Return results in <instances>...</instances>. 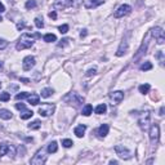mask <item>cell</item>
<instances>
[{"instance_id": "cell-1", "label": "cell", "mask_w": 165, "mask_h": 165, "mask_svg": "<svg viewBox=\"0 0 165 165\" xmlns=\"http://www.w3.org/2000/svg\"><path fill=\"white\" fill-rule=\"evenodd\" d=\"M39 37H41V35H40L39 32H36V34H22L21 37H19V40H18V43H17V45H16V49L17 50H23V49L32 47L35 40L39 39Z\"/></svg>"}, {"instance_id": "cell-2", "label": "cell", "mask_w": 165, "mask_h": 165, "mask_svg": "<svg viewBox=\"0 0 165 165\" xmlns=\"http://www.w3.org/2000/svg\"><path fill=\"white\" fill-rule=\"evenodd\" d=\"M63 101L67 103H71V105L80 106L84 103V97H81V95L77 94V93H68L67 95L63 97Z\"/></svg>"}, {"instance_id": "cell-3", "label": "cell", "mask_w": 165, "mask_h": 165, "mask_svg": "<svg viewBox=\"0 0 165 165\" xmlns=\"http://www.w3.org/2000/svg\"><path fill=\"white\" fill-rule=\"evenodd\" d=\"M150 120H151V112L150 111L141 112L139 119H138V125H139V128L143 130H147L150 126Z\"/></svg>"}, {"instance_id": "cell-4", "label": "cell", "mask_w": 165, "mask_h": 165, "mask_svg": "<svg viewBox=\"0 0 165 165\" xmlns=\"http://www.w3.org/2000/svg\"><path fill=\"white\" fill-rule=\"evenodd\" d=\"M45 161H47V152H45L44 148H40L35 153V156L30 160V163L32 165H43Z\"/></svg>"}, {"instance_id": "cell-5", "label": "cell", "mask_w": 165, "mask_h": 165, "mask_svg": "<svg viewBox=\"0 0 165 165\" xmlns=\"http://www.w3.org/2000/svg\"><path fill=\"white\" fill-rule=\"evenodd\" d=\"M150 141H151L152 146H156L159 143V138H160V128L157 124H152L150 128Z\"/></svg>"}, {"instance_id": "cell-6", "label": "cell", "mask_w": 165, "mask_h": 165, "mask_svg": "<svg viewBox=\"0 0 165 165\" xmlns=\"http://www.w3.org/2000/svg\"><path fill=\"white\" fill-rule=\"evenodd\" d=\"M151 34H152V37L156 40V43L157 44H164L165 43V34H164V30L161 27H159V26H156V27H153L151 30Z\"/></svg>"}, {"instance_id": "cell-7", "label": "cell", "mask_w": 165, "mask_h": 165, "mask_svg": "<svg viewBox=\"0 0 165 165\" xmlns=\"http://www.w3.org/2000/svg\"><path fill=\"white\" fill-rule=\"evenodd\" d=\"M115 152H116V155L120 159H123V160H129V159L133 156L132 152H130L126 147H124L123 144H117V146H115Z\"/></svg>"}, {"instance_id": "cell-8", "label": "cell", "mask_w": 165, "mask_h": 165, "mask_svg": "<svg viewBox=\"0 0 165 165\" xmlns=\"http://www.w3.org/2000/svg\"><path fill=\"white\" fill-rule=\"evenodd\" d=\"M54 108H56V106L53 103H44L39 107V115L43 117H48L54 112Z\"/></svg>"}, {"instance_id": "cell-9", "label": "cell", "mask_w": 165, "mask_h": 165, "mask_svg": "<svg viewBox=\"0 0 165 165\" xmlns=\"http://www.w3.org/2000/svg\"><path fill=\"white\" fill-rule=\"evenodd\" d=\"M130 13H132V7L128 4H123L116 9V12L114 13V17L115 18H123V17L128 16Z\"/></svg>"}, {"instance_id": "cell-10", "label": "cell", "mask_w": 165, "mask_h": 165, "mask_svg": "<svg viewBox=\"0 0 165 165\" xmlns=\"http://www.w3.org/2000/svg\"><path fill=\"white\" fill-rule=\"evenodd\" d=\"M4 155L14 156L16 155V147L9 143H1L0 144V156H4Z\"/></svg>"}, {"instance_id": "cell-11", "label": "cell", "mask_w": 165, "mask_h": 165, "mask_svg": "<svg viewBox=\"0 0 165 165\" xmlns=\"http://www.w3.org/2000/svg\"><path fill=\"white\" fill-rule=\"evenodd\" d=\"M35 63H36L35 57L27 56V57H25V58H23V62H22V68H23L25 71H30L31 68L35 66Z\"/></svg>"}, {"instance_id": "cell-12", "label": "cell", "mask_w": 165, "mask_h": 165, "mask_svg": "<svg viewBox=\"0 0 165 165\" xmlns=\"http://www.w3.org/2000/svg\"><path fill=\"white\" fill-rule=\"evenodd\" d=\"M72 4H74V0H57V1L54 3V8H56V9H59V10H63V9H66V8L71 7Z\"/></svg>"}, {"instance_id": "cell-13", "label": "cell", "mask_w": 165, "mask_h": 165, "mask_svg": "<svg viewBox=\"0 0 165 165\" xmlns=\"http://www.w3.org/2000/svg\"><path fill=\"white\" fill-rule=\"evenodd\" d=\"M110 98H111L112 101H114L115 103H120L121 101L124 99V93L121 90H116V92H112L111 94H110Z\"/></svg>"}, {"instance_id": "cell-14", "label": "cell", "mask_w": 165, "mask_h": 165, "mask_svg": "<svg viewBox=\"0 0 165 165\" xmlns=\"http://www.w3.org/2000/svg\"><path fill=\"white\" fill-rule=\"evenodd\" d=\"M126 50H128V41H126V39H124L123 41H121V44H120V47H119V49H117L116 56L117 57L124 56V54L126 53Z\"/></svg>"}, {"instance_id": "cell-15", "label": "cell", "mask_w": 165, "mask_h": 165, "mask_svg": "<svg viewBox=\"0 0 165 165\" xmlns=\"http://www.w3.org/2000/svg\"><path fill=\"white\" fill-rule=\"evenodd\" d=\"M108 130H110V126L107 125V124H102V125L98 128L97 130V134L99 138H105L107 134H108Z\"/></svg>"}, {"instance_id": "cell-16", "label": "cell", "mask_w": 165, "mask_h": 165, "mask_svg": "<svg viewBox=\"0 0 165 165\" xmlns=\"http://www.w3.org/2000/svg\"><path fill=\"white\" fill-rule=\"evenodd\" d=\"M147 44H148V43H147V40H144V43L143 44H142V47L138 49V52H137V54H135L134 56V58H133V61H138L142 57V54L144 53V52H146V48H147Z\"/></svg>"}, {"instance_id": "cell-17", "label": "cell", "mask_w": 165, "mask_h": 165, "mask_svg": "<svg viewBox=\"0 0 165 165\" xmlns=\"http://www.w3.org/2000/svg\"><path fill=\"white\" fill-rule=\"evenodd\" d=\"M85 130H86V125H77L76 128L74 129V133L76 134V137H79V138H81L83 135H84V133H85Z\"/></svg>"}, {"instance_id": "cell-18", "label": "cell", "mask_w": 165, "mask_h": 165, "mask_svg": "<svg viewBox=\"0 0 165 165\" xmlns=\"http://www.w3.org/2000/svg\"><path fill=\"white\" fill-rule=\"evenodd\" d=\"M101 4H103L102 0H89V1L85 3V8L86 9H90V8H95Z\"/></svg>"}, {"instance_id": "cell-19", "label": "cell", "mask_w": 165, "mask_h": 165, "mask_svg": "<svg viewBox=\"0 0 165 165\" xmlns=\"http://www.w3.org/2000/svg\"><path fill=\"white\" fill-rule=\"evenodd\" d=\"M27 99H28V103L30 105H32V106H37L39 105V101H40V97L37 94H31L27 97Z\"/></svg>"}, {"instance_id": "cell-20", "label": "cell", "mask_w": 165, "mask_h": 165, "mask_svg": "<svg viewBox=\"0 0 165 165\" xmlns=\"http://www.w3.org/2000/svg\"><path fill=\"white\" fill-rule=\"evenodd\" d=\"M0 117L3 120H9L12 119V112L9 110H5V108H0Z\"/></svg>"}, {"instance_id": "cell-21", "label": "cell", "mask_w": 165, "mask_h": 165, "mask_svg": "<svg viewBox=\"0 0 165 165\" xmlns=\"http://www.w3.org/2000/svg\"><path fill=\"white\" fill-rule=\"evenodd\" d=\"M57 151H58V144H57V142L56 141L50 142V143L48 144V147H47V152H49V153H56Z\"/></svg>"}, {"instance_id": "cell-22", "label": "cell", "mask_w": 165, "mask_h": 165, "mask_svg": "<svg viewBox=\"0 0 165 165\" xmlns=\"http://www.w3.org/2000/svg\"><path fill=\"white\" fill-rule=\"evenodd\" d=\"M95 114H98V115H102V114H105V112L107 111V106L105 105V103H101V105H98L97 107H95Z\"/></svg>"}, {"instance_id": "cell-23", "label": "cell", "mask_w": 165, "mask_h": 165, "mask_svg": "<svg viewBox=\"0 0 165 165\" xmlns=\"http://www.w3.org/2000/svg\"><path fill=\"white\" fill-rule=\"evenodd\" d=\"M53 93H54V90L52 88H44L41 90V97L43 98H48V97H50Z\"/></svg>"}, {"instance_id": "cell-24", "label": "cell", "mask_w": 165, "mask_h": 165, "mask_svg": "<svg viewBox=\"0 0 165 165\" xmlns=\"http://www.w3.org/2000/svg\"><path fill=\"white\" fill-rule=\"evenodd\" d=\"M139 93L142 94H147L150 92V89H151V86H150V84H142V85H139Z\"/></svg>"}, {"instance_id": "cell-25", "label": "cell", "mask_w": 165, "mask_h": 165, "mask_svg": "<svg viewBox=\"0 0 165 165\" xmlns=\"http://www.w3.org/2000/svg\"><path fill=\"white\" fill-rule=\"evenodd\" d=\"M44 41L45 43H53V41H56L57 40V36L54 35V34H47V35H44Z\"/></svg>"}, {"instance_id": "cell-26", "label": "cell", "mask_w": 165, "mask_h": 165, "mask_svg": "<svg viewBox=\"0 0 165 165\" xmlns=\"http://www.w3.org/2000/svg\"><path fill=\"white\" fill-rule=\"evenodd\" d=\"M32 115H34V112H32V111H28V110H23V111H22V114L19 115V116H21L22 120H27V119H30L31 116H32Z\"/></svg>"}, {"instance_id": "cell-27", "label": "cell", "mask_w": 165, "mask_h": 165, "mask_svg": "<svg viewBox=\"0 0 165 165\" xmlns=\"http://www.w3.org/2000/svg\"><path fill=\"white\" fill-rule=\"evenodd\" d=\"M93 112V107H92V105H85L83 108V115L84 116H89V115Z\"/></svg>"}, {"instance_id": "cell-28", "label": "cell", "mask_w": 165, "mask_h": 165, "mask_svg": "<svg viewBox=\"0 0 165 165\" xmlns=\"http://www.w3.org/2000/svg\"><path fill=\"white\" fill-rule=\"evenodd\" d=\"M40 126H41V123H40L39 120H35V121L28 124V128L31 130H37V129H40Z\"/></svg>"}, {"instance_id": "cell-29", "label": "cell", "mask_w": 165, "mask_h": 165, "mask_svg": "<svg viewBox=\"0 0 165 165\" xmlns=\"http://www.w3.org/2000/svg\"><path fill=\"white\" fill-rule=\"evenodd\" d=\"M36 5H37L36 0H27L25 7H26V9H34V8H36Z\"/></svg>"}, {"instance_id": "cell-30", "label": "cell", "mask_w": 165, "mask_h": 165, "mask_svg": "<svg viewBox=\"0 0 165 165\" xmlns=\"http://www.w3.org/2000/svg\"><path fill=\"white\" fill-rule=\"evenodd\" d=\"M139 68H141V71H148V70H151V68H152V63L148 62V61H146V62H144Z\"/></svg>"}, {"instance_id": "cell-31", "label": "cell", "mask_w": 165, "mask_h": 165, "mask_svg": "<svg viewBox=\"0 0 165 165\" xmlns=\"http://www.w3.org/2000/svg\"><path fill=\"white\" fill-rule=\"evenodd\" d=\"M9 99H10V93L4 92V93L0 94V101H1V102H8Z\"/></svg>"}, {"instance_id": "cell-32", "label": "cell", "mask_w": 165, "mask_h": 165, "mask_svg": "<svg viewBox=\"0 0 165 165\" xmlns=\"http://www.w3.org/2000/svg\"><path fill=\"white\" fill-rule=\"evenodd\" d=\"M156 58L159 59V62H160V65L161 66H164V52L163 50H159L157 53H156Z\"/></svg>"}, {"instance_id": "cell-33", "label": "cell", "mask_w": 165, "mask_h": 165, "mask_svg": "<svg viewBox=\"0 0 165 165\" xmlns=\"http://www.w3.org/2000/svg\"><path fill=\"white\" fill-rule=\"evenodd\" d=\"M34 21H35V26H36L37 28H43V27H44V22H43V19H41V18L36 17V18L34 19Z\"/></svg>"}, {"instance_id": "cell-34", "label": "cell", "mask_w": 165, "mask_h": 165, "mask_svg": "<svg viewBox=\"0 0 165 165\" xmlns=\"http://www.w3.org/2000/svg\"><path fill=\"white\" fill-rule=\"evenodd\" d=\"M28 95H30V93H26V92H22V93H18V94L16 95V99H17V101H19V99L22 101V99H25V98H27Z\"/></svg>"}, {"instance_id": "cell-35", "label": "cell", "mask_w": 165, "mask_h": 165, "mask_svg": "<svg viewBox=\"0 0 165 165\" xmlns=\"http://www.w3.org/2000/svg\"><path fill=\"white\" fill-rule=\"evenodd\" d=\"M72 144H74V142H72L71 139H63L62 141V146L66 147V148H70Z\"/></svg>"}, {"instance_id": "cell-36", "label": "cell", "mask_w": 165, "mask_h": 165, "mask_svg": "<svg viewBox=\"0 0 165 165\" xmlns=\"http://www.w3.org/2000/svg\"><path fill=\"white\" fill-rule=\"evenodd\" d=\"M68 43H70V39H62L61 40V43H58V47L59 48H63V47H66V45H68Z\"/></svg>"}, {"instance_id": "cell-37", "label": "cell", "mask_w": 165, "mask_h": 165, "mask_svg": "<svg viewBox=\"0 0 165 165\" xmlns=\"http://www.w3.org/2000/svg\"><path fill=\"white\" fill-rule=\"evenodd\" d=\"M58 30H59L61 34H66V32L68 31V25H62V26H59Z\"/></svg>"}, {"instance_id": "cell-38", "label": "cell", "mask_w": 165, "mask_h": 165, "mask_svg": "<svg viewBox=\"0 0 165 165\" xmlns=\"http://www.w3.org/2000/svg\"><path fill=\"white\" fill-rule=\"evenodd\" d=\"M95 72H97V68H95V67L90 68V70L86 71V76H93V75H95Z\"/></svg>"}, {"instance_id": "cell-39", "label": "cell", "mask_w": 165, "mask_h": 165, "mask_svg": "<svg viewBox=\"0 0 165 165\" xmlns=\"http://www.w3.org/2000/svg\"><path fill=\"white\" fill-rule=\"evenodd\" d=\"M7 45H8V41H7V40L0 39V49H5V48H7Z\"/></svg>"}, {"instance_id": "cell-40", "label": "cell", "mask_w": 165, "mask_h": 165, "mask_svg": "<svg viewBox=\"0 0 165 165\" xmlns=\"http://www.w3.org/2000/svg\"><path fill=\"white\" fill-rule=\"evenodd\" d=\"M25 27H26L25 21H22V22H19V23H17V30H23Z\"/></svg>"}, {"instance_id": "cell-41", "label": "cell", "mask_w": 165, "mask_h": 165, "mask_svg": "<svg viewBox=\"0 0 165 165\" xmlns=\"http://www.w3.org/2000/svg\"><path fill=\"white\" fill-rule=\"evenodd\" d=\"M16 108L19 110V111H23V110H26V106L23 105V103H17V105H16Z\"/></svg>"}, {"instance_id": "cell-42", "label": "cell", "mask_w": 165, "mask_h": 165, "mask_svg": "<svg viewBox=\"0 0 165 165\" xmlns=\"http://www.w3.org/2000/svg\"><path fill=\"white\" fill-rule=\"evenodd\" d=\"M49 17H50L52 19H56V18H57V13L54 12V10H52V12L49 13Z\"/></svg>"}, {"instance_id": "cell-43", "label": "cell", "mask_w": 165, "mask_h": 165, "mask_svg": "<svg viewBox=\"0 0 165 165\" xmlns=\"http://www.w3.org/2000/svg\"><path fill=\"white\" fill-rule=\"evenodd\" d=\"M86 34H88V32H86V30H81V32H80V37H81V39H83V37H85Z\"/></svg>"}, {"instance_id": "cell-44", "label": "cell", "mask_w": 165, "mask_h": 165, "mask_svg": "<svg viewBox=\"0 0 165 165\" xmlns=\"http://www.w3.org/2000/svg\"><path fill=\"white\" fill-rule=\"evenodd\" d=\"M3 12H5V7H4V4L0 1V13H3Z\"/></svg>"}, {"instance_id": "cell-45", "label": "cell", "mask_w": 165, "mask_h": 165, "mask_svg": "<svg viewBox=\"0 0 165 165\" xmlns=\"http://www.w3.org/2000/svg\"><path fill=\"white\" fill-rule=\"evenodd\" d=\"M19 80H21V81L23 83V84H28V83H30V80H28V79H26V77H21V79H19Z\"/></svg>"}, {"instance_id": "cell-46", "label": "cell", "mask_w": 165, "mask_h": 165, "mask_svg": "<svg viewBox=\"0 0 165 165\" xmlns=\"http://www.w3.org/2000/svg\"><path fill=\"white\" fill-rule=\"evenodd\" d=\"M159 115H160V116H163V115H164V106L160 108V114H159Z\"/></svg>"}, {"instance_id": "cell-47", "label": "cell", "mask_w": 165, "mask_h": 165, "mask_svg": "<svg viewBox=\"0 0 165 165\" xmlns=\"http://www.w3.org/2000/svg\"><path fill=\"white\" fill-rule=\"evenodd\" d=\"M110 164H111V165H116L117 161H116V160H111V161H110Z\"/></svg>"}, {"instance_id": "cell-48", "label": "cell", "mask_w": 165, "mask_h": 165, "mask_svg": "<svg viewBox=\"0 0 165 165\" xmlns=\"http://www.w3.org/2000/svg\"><path fill=\"white\" fill-rule=\"evenodd\" d=\"M3 68H4V63H3V62H1V61H0V71H1V70H3Z\"/></svg>"}, {"instance_id": "cell-49", "label": "cell", "mask_w": 165, "mask_h": 165, "mask_svg": "<svg viewBox=\"0 0 165 165\" xmlns=\"http://www.w3.org/2000/svg\"><path fill=\"white\" fill-rule=\"evenodd\" d=\"M3 21V18H1V16H0V22H1Z\"/></svg>"}, {"instance_id": "cell-50", "label": "cell", "mask_w": 165, "mask_h": 165, "mask_svg": "<svg viewBox=\"0 0 165 165\" xmlns=\"http://www.w3.org/2000/svg\"><path fill=\"white\" fill-rule=\"evenodd\" d=\"M0 88H1V81H0Z\"/></svg>"}]
</instances>
